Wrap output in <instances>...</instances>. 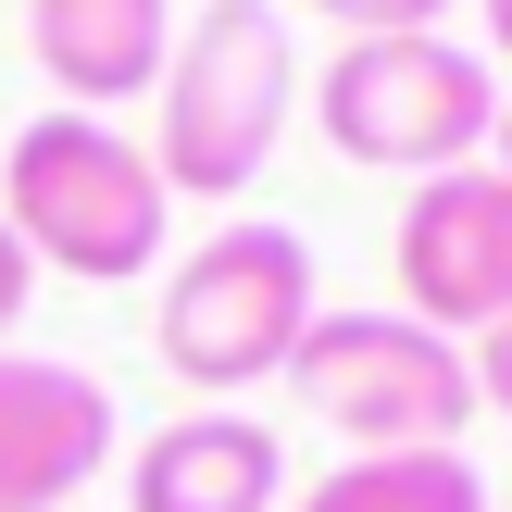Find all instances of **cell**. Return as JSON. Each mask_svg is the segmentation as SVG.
<instances>
[{
	"label": "cell",
	"mask_w": 512,
	"mask_h": 512,
	"mask_svg": "<svg viewBox=\"0 0 512 512\" xmlns=\"http://www.w3.org/2000/svg\"><path fill=\"white\" fill-rule=\"evenodd\" d=\"M500 512H512V488H500Z\"/></svg>",
	"instance_id": "2e32d148"
},
{
	"label": "cell",
	"mask_w": 512,
	"mask_h": 512,
	"mask_svg": "<svg viewBox=\"0 0 512 512\" xmlns=\"http://www.w3.org/2000/svg\"><path fill=\"white\" fill-rule=\"evenodd\" d=\"M400 313L438 325V338H488V325H512V175L500 163H450L425 175L413 200H400Z\"/></svg>",
	"instance_id": "8992f818"
},
{
	"label": "cell",
	"mask_w": 512,
	"mask_h": 512,
	"mask_svg": "<svg viewBox=\"0 0 512 512\" xmlns=\"http://www.w3.org/2000/svg\"><path fill=\"white\" fill-rule=\"evenodd\" d=\"M300 113V38L275 0H200L150 88V163L175 200H238Z\"/></svg>",
	"instance_id": "7a4b0ae2"
},
{
	"label": "cell",
	"mask_w": 512,
	"mask_h": 512,
	"mask_svg": "<svg viewBox=\"0 0 512 512\" xmlns=\"http://www.w3.org/2000/svg\"><path fill=\"white\" fill-rule=\"evenodd\" d=\"M288 512H500V488L463 450H375V463H338L325 488H300Z\"/></svg>",
	"instance_id": "30bf717a"
},
{
	"label": "cell",
	"mask_w": 512,
	"mask_h": 512,
	"mask_svg": "<svg viewBox=\"0 0 512 512\" xmlns=\"http://www.w3.org/2000/svg\"><path fill=\"white\" fill-rule=\"evenodd\" d=\"M125 512H288V450L263 413H175L125 450Z\"/></svg>",
	"instance_id": "ba28073f"
},
{
	"label": "cell",
	"mask_w": 512,
	"mask_h": 512,
	"mask_svg": "<svg viewBox=\"0 0 512 512\" xmlns=\"http://www.w3.org/2000/svg\"><path fill=\"white\" fill-rule=\"evenodd\" d=\"M325 288H313V238L275 213H225L213 238L188 250V263L163 275V300H150V350H163L175 388H263V375L300 363V338H313Z\"/></svg>",
	"instance_id": "3957f363"
},
{
	"label": "cell",
	"mask_w": 512,
	"mask_h": 512,
	"mask_svg": "<svg viewBox=\"0 0 512 512\" xmlns=\"http://www.w3.org/2000/svg\"><path fill=\"white\" fill-rule=\"evenodd\" d=\"M113 463V388L63 350H0V512H75Z\"/></svg>",
	"instance_id": "52a82bcc"
},
{
	"label": "cell",
	"mask_w": 512,
	"mask_h": 512,
	"mask_svg": "<svg viewBox=\"0 0 512 512\" xmlns=\"http://www.w3.org/2000/svg\"><path fill=\"white\" fill-rule=\"evenodd\" d=\"M25 300H38V263H25V238H13V225H0V350H13Z\"/></svg>",
	"instance_id": "7c38bea8"
},
{
	"label": "cell",
	"mask_w": 512,
	"mask_h": 512,
	"mask_svg": "<svg viewBox=\"0 0 512 512\" xmlns=\"http://www.w3.org/2000/svg\"><path fill=\"white\" fill-rule=\"evenodd\" d=\"M488 163H500V175H512V88H500V138H488Z\"/></svg>",
	"instance_id": "9a60e30c"
},
{
	"label": "cell",
	"mask_w": 512,
	"mask_h": 512,
	"mask_svg": "<svg viewBox=\"0 0 512 512\" xmlns=\"http://www.w3.org/2000/svg\"><path fill=\"white\" fill-rule=\"evenodd\" d=\"M288 388H300L313 425H338V463H375V450H463L475 350L438 338V325H413V313H313Z\"/></svg>",
	"instance_id": "5b68a950"
},
{
	"label": "cell",
	"mask_w": 512,
	"mask_h": 512,
	"mask_svg": "<svg viewBox=\"0 0 512 512\" xmlns=\"http://www.w3.org/2000/svg\"><path fill=\"white\" fill-rule=\"evenodd\" d=\"M0 225L25 238L38 275L75 288H138L175 238V188L113 113H38L0 150Z\"/></svg>",
	"instance_id": "6da1fadb"
},
{
	"label": "cell",
	"mask_w": 512,
	"mask_h": 512,
	"mask_svg": "<svg viewBox=\"0 0 512 512\" xmlns=\"http://www.w3.org/2000/svg\"><path fill=\"white\" fill-rule=\"evenodd\" d=\"M475 13H488V50L512 63V0H475Z\"/></svg>",
	"instance_id": "5bb4252c"
},
{
	"label": "cell",
	"mask_w": 512,
	"mask_h": 512,
	"mask_svg": "<svg viewBox=\"0 0 512 512\" xmlns=\"http://www.w3.org/2000/svg\"><path fill=\"white\" fill-rule=\"evenodd\" d=\"M475 413H512V325L475 338Z\"/></svg>",
	"instance_id": "4fadbf2b"
},
{
	"label": "cell",
	"mask_w": 512,
	"mask_h": 512,
	"mask_svg": "<svg viewBox=\"0 0 512 512\" xmlns=\"http://www.w3.org/2000/svg\"><path fill=\"white\" fill-rule=\"evenodd\" d=\"M338 38H438L450 25V0H313Z\"/></svg>",
	"instance_id": "8fae6325"
},
{
	"label": "cell",
	"mask_w": 512,
	"mask_h": 512,
	"mask_svg": "<svg viewBox=\"0 0 512 512\" xmlns=\"http://www.w3.org/2000/svg\"><path fill=\"white\" fill-rule=\"evenodd\" d=\"M300 100H313L338 163L413 175V188L450 163H488V138H500V63L463 50L450 25L438 38H338V63L300 75Z\"/></svg>",
	"instance_id": "277c9868"
},
{
	"label": "cell",
	"mask_w": 512,
	"mask_h": 512,
	"mask_svg": "<svg viewBox=\"0 0 512 512\" xmlns=\"http://www.w3.org/2000/svg\"><path fill=\"white\" fill-rule=\"evenodd\" d=\"M25 50L63 88V113L150 100L175 63V0H25Z\"/></svg>",
	"instance_id": "9c48e42d"
}]
</instances>
